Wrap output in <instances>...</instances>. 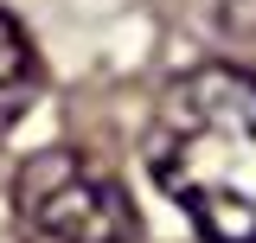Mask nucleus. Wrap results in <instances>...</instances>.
Instances as JSON below:
<instances>
[{
	"label": "nucleus",
	"instance_id": "nucleus-1",
	"mask_svg": "<svg viewBox=\"0 0 256 243\" xmlns=\"http://www.w3.org/2000/svg\"><path fill=\"white\" fill-rule=\"evenodd\" d=\"M148 173L205 243H256V70L198 64L154 102Z\"/></svg>",
	"mask_w": 256,
	"mask_h": 243
},
{
	"label": "nucleus",
	"instance_id": "nucleus-2",
	"mask_svg": "<svg viewBox=\"0 0 256 243\" xmlns=\"http://www.w3.org/2000/svg\"><path fill=\"white\" fill-rule=\"evenodd\" d=\"M13 224L26 243H128L134 212L116 173L77 148L32 154L13 180Z\"/></svg>",
	"mask_w": 256,
	"mask_h": 243
},
{
	"label": "nucleus",
	"instance_id": "nucleus-3",
	"mask_svg": "<svg viewBox=\"0 0 256 243\" xmlns=\"http://www.w3.org/2000/svg\"><path fill=\"white\" fill-rule=\"evenodd\" d=\"M32 96H38V52L26 45V32L0 13V134L20 122Z\"/></svg>",
	"mask_w": 256,
	"mask_h": 243
}]
</instances>
